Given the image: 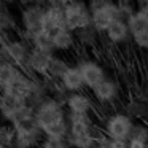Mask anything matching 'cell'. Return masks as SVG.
Instances as JSON below:
<instances>
[{
    "mask_svg": "<svg viewBox=\"0 0 148 148\" xmlns=\"http://www.w3.org/2000/svg\"><path fill=\"white\" fill-rule=\"evenodd\" d=\"M45 7L42 3L26 5L21 13V24H23V40L32 45L35 35L45 30Z\"/></svg>",
    "mask_w": 148,
    "mask_h": 148,
    "instance_id": "1",
    "label": "cell"
},
{
    "mask_svg": "<svg viewBox=\"0 0 148 148\" xmlns=\"http://www.w3.org/2000/svg\"><path fill=\"white\" fill-rule=\"evenodd\" d=\"M92 14V27L97 34L99 32H107L110 26L115 23L116 19H121L119 16V10L116 2H99V0H94L88 3Z\"/></svg>",
    "mask_w": 148,
    "mask_h": 148,
    "instance_id": "2",
    "label": "cell"
},
{
    "mask_svg": "<svg viewBox=\"0 0 148 148\" xmlns=\"http://www.w3.org/2000/svg\"><path fill=\"white\" fill-rule=\"evenodd\" d=\"M32 45L24 40H13V42H0V58L2 61L11 62L21 70H26L27 61L30 56Z\"/></svg>",
    "mask_w": 148,
    "mask_h": 148,
    "instance_id": "3",
    "label": "cell"
},
{
    "mask_svg": "<svg viewBox=\"0 0 148 148\" xmlns=\"http://www.w3.org/2000/svg\"><path fill=\"white\" fill-rule=\"evenodd\" d=\"M65 19L67 29L72 32L92 27V14L84 2H67L65 3Z\"/></svg>",
    "mask_w": 148,
    "mask_h": 148,
    "instance_id": "4",
    "label": "cell"
},
{
    "mask_svg": "<svg viewBox=\"0 0 148 148\" xmlns=\"http://www.w3.org/2000/svg\"><path fill=\"white\" fill-rule=\"evenodd\" d=\"M135 123L126 113H115L105 121V135L116 140H129Z\"/></svg>",
    "mask_w": 148,
    "mask_h": 148,
    "instance_id": "5",
    "label": "cell"
},
{
    "mask_svg": "<svg viewBox=\"0 0 148 148\" xmlns=\"http://www.w3.org/2000/svg\"><path fill=\"white\" fill-rule=\"evenodd\" d=\"M54 54H49V53H43L40 49L32 48L30 49V56L29 61H27V67H26V73L30 78H34V75H38V77H48L49 72V65H51Z\"/></svg>",
    "mask_w": 148,
    "mask_h": 148,
    "instance_id": "6",
    "label": "cell"
},
{
    "mask_svg": "<svg viewBox=\"0 0 148 148\" xmlns=\"http://www.w3.org/2000/svg\"><path fill=\"white\" fill-rule=\"evenodd\" d=\"M65 3L67 2H49L45 7V30L53 32V30L67 27Z\"/></svg>",
    "mask_w": 148,
    "mask_h": 148,
    "instance_id": "7",
    "label": "cell"
},
{
    "mask_svg": "<svg viewBox=\"0 0 148 148\" xmlns=\"http://www.w3.org/2000/svg\"><path fill=\"white\" fill-rule=\"evenodd\" d=\"M77 67L80 69L81 77H83L84 86L94 89L97 84H100L105 80V70L97 64L96 61H91V59H80L77 64Z\"/></svg>",
    "mask_w": 148,
    "mask_h": 148,
    "instance_id": "8",
    "label": "cell"
},
{
    "mask_svg": "<svg viewBox=\"0 0 148 148\" xmlns=\"http://www.w3.org/2000/svg\"><path fill=\"white\" fill-rule=\"evenodd\" d=\"M16 148H35L42 140H45V134L42 129L34 124H26V126H16Z\"/></svg>",
    "mask_w": 148,
    "mask_h": 148,
    "instance_id": "9",
    "label": "cell"
},
{
    "mask_svg": "<svg viewBox=\"0 0 148 148\" xmlns=\"http://www.w3.org/2000/svg\"><path fill=\"white\" fill-rule=\"evenodd\" d=\"M30 88H32V78H30L26 72L19 70L3 86L2 92L8 94V96H13V97L24 99L27 102V97H29V94H30Z\"/></svg>",
    "mask_w": 148,
    "mask_h": 148,
    "instance_id": "10",
    "label": "cell"
},
{
    "mask_svg": "<svg viewBox=\"0 0 148 148\" xmlns=\"http://www.w3.org/2000/svg\"><path fill=\"white\" fill-rule=\"evenodd\" d=\"M24 105H27V102L24 99L0 92V116H2L5 121H8L10 124H13L14 118H16V113L19 112V108H23Z\"/></svg>",
    "mask_w": 148,
    "mask_h": 148,
    "instance_id": "11",
    "label": "cell"
},
{
    "mask_svg": "<svg viewBox=\"0 0 148 148\" xmlns=\"http://www.w3.org/2000/svg\"><path fill=\"white\" fill-rule=\"evenodd\" d=\"M59 83L62 84L67 92L70 94H77V92H81L84 86V81H83V77H81V72L77 65H72V67L67 69V72L64 73V77L61 78Z\"/></svg>",
    "mask_w": 148,
    "mask_h": 148,
    "instance_id": "12",
    "label": "cell"
},
{
    "mask_svg": "<svg viewBox=\"0 0 148 148\" xmlns=\"http://www.w3.org/2000/svg\"><path fill=\"white\" fill-rule=\"evenodd\" d=\"M67 121L70 126V134H91V132H94V123L89 115L67 113Z\"/></svg>",
    "mask_w": 148,
    "mask_h": 148,
    "instance_id": "13",
    "label": "cell"
},
{
    "mask_svg": "<svg viewBox=\"0 0 148 148\" xmlns=\"http://www.w3.org/2000/svg\"><path fill=\"white\" fill-rule=\"evenodd\" d=\"M67 107L69 113H75V115H89L92 103H91L89 97L84 96L83 92H77V94H70L67 99Z\"/></svg>",
    "mask_w": 148,
    "mask_h": 148,
    "instance_id": "14",
    "label": "cell"
},
{
    "mask_svg": "<svg viewBox=\"0 0 148 148\" xmlns=\"http://www.w3.org/2000/svg\"><path fill=\"white\" fill-rule=\"evenodd\" d=\"M91 91H92L94 97H96L99 102L107 103V102H112V100L116 99V96H118V84L113 80H110V78H105L102 83L97 84V86Z\"/></svg>",
    "mask_w": 148,
    "mask_h": 148,
    "instance_id": "15",
    "label": "cell"
},
{
    "mask_svg": "<svg viewBox=\"0 0 148 148\" xmlns=\"http://www.w3.org/2000/svg\"><path fill=\"white\" fill-rule=\"evenodd\" d=\"M107 38L110 40L112 43L115 45H119V43H124L126 40L129 38L131 32H129V26H127V21L124 19H116L112 26L107 29L105 32Z\"/></svg>",
    "mask_w": 148,
    "mask_h": 148,
    "instance_id": "16",
    "label": "cell"
},
{
    "mask_svg": "<svg viewBox=\"0 0 148 148\" xmlns=\"http://www.w3.org/2000/svg\"><path fill=\"white\" fill-rule=\"evenodd\" d=\"M51 34V40H53V45H54V49H61V51H65V49H70L75 43V32L69 30L67 27L65 29H58V30H53Z\"/></svg>",
    "mask_w": 148,
    "mask_h": 148,
    "instance_id": "17",
    "label": "cell"
},
{
    "mask_svg": "<svg viewBox=\"0 0 148 148\" xmlns=\"http://www.w3.org/2000/svg\"><path fill=\"white\" fill-rule=\"evenodd\" d=\"M67 145L70 148H94L97 145V135L91 134H70L67 137Z\"/></svg>",
    "mask_w": 148,
    "mask_h": 148,
    "instance_id": "18",
    "label": "cell"
},
{
    "mask_svg": "<svg viewBox=\"0 0 148 148\" xmlns=\"http://www.w3.org/2000/svg\"><path fill=\"white\" fill-rule=\"evenodd\" d=\"M32 48L40 49V51H43V53H49V54H54L56 53L54 45H53V40H51V34H49L48 30H43V32H40L38 35L34 37Z\"/></svg>",
    "mask_w": 148,
    "mask_h": 148,
    "instance_id": "19",
    "label": "cell"
},
{
    "mask_svg": "<svg viewBox=\"0 0 148 148\" xmlns=\"http://www.w3.org/2000/svg\"><path fill=\"white\" fill-rule=\"evenodd\" d=\"M70 67V65L67 64V62L64 61V59L61 58H56L53 59L51 65H49V72H48V78L53 81H61V78L64 77V73L67 72V69Z\"/></svg>",
    "mask_w": 148,
    "mask_h": 148,
    "instance_id": "20",
    "label": "cell"
},
{
    "mask_svg": "<svg viewBox=\"0 0 148 148\" xmlns=\"http://www.w3.org/2000/svg\"><path fill=\"white\" fill-rule=\"evenodd\" d=\"M77 40L83 46H94L97 42V32L94 30V27H88V29L78 30L77 32Z\"/></svg>",
    "mask_w": 148,
    "mask_h": 148,
    "instance_id": "21",
    "label": "cell"
},
{
    "mask_svg": "<svg viewBox=\"0 0 148 148\" xmlns=\"http://www.w3.org/2000/svg\"><path fill=\"white\" fill-rule=\"evenodd\" d=\"M16 142V129L13 126H0V145L13 147Z\"/></svg>",
    "mask_w": 148,
    "mask_h": 148,
    "instance_id": "22",
    "label": "cell"
},
{
    "mask_svg": "<svg viewBox=\"0 0 148 148\" xmlns=\"http://www.w3.org/2000/svg\"><path fill=\"white\" fill-rule=\"evenodd\" d=\"M116 5H118V10H119V16L124 21H127L129 18L137 11V3H132V2L119 0V2H116Z\"/></svg>",
    "mask_w": 148,
    "mask_h": 148,
    "instance_id": "23",
    "label": "cell"
},
{
    "mask_svg": "<svg viewBox=\"0 0 148 148\" xmlns=\"http://www.w3.org/2000/svg\"><path fill=\"white\" fill-rule=\"evenodd\" d=\"M131 138H138V140H145L148 142V126L145 124H134V129H132Z\"/></svg>",
    "mask_w": 148,
    "mask_h": 148,
    "instance_id": "24",
    "label": "cell"
},
{
    "mask_svg": "<svg viewBox=\"0 0 148 148\" xmlns=\"http://www.w3.org/2000/svg\"><path fill=\"white\" fill-rule=\"evenodd\" d=\"M132 40H134V43L138 48L148 49V30H143V32H138L135 35H132Z\"/></svg>",
    "mask_w": 148,
    "mask_h": 148,
    "instance_id": "25",
    "label": "cell"
},
{
    "mask_svg": "<svg viewBox=\"0 0 148 148\" xmlns=\"http://www.w3.org/2000/svg\"><path fill=\"white\" fill-rule=\"evenodd\" d=\"M108 148H129L127 140H116V138H110Z\"/></svg>",
    "mask_w": 148,
    "mask_h": 148,
    "instance_id": "26",
    "label": "cell"
},
{
    "mask_svg": "<svg viewBox=\"0 0 148 148\" xmlns=\"http://www.w3.org/2000/svg\"><path fill=\"white\" fill-rule=\"evenodd\" d=\"M129 148H148V142L138 138H129Z\"/></svg>",
    "mask_w": 148,
    "mask_h": 148,
    "instance_id": "27",
    "label": "cell"
},
{
    "mask_svg": "<svg viewBox=\"0 0 148 148\" xmlns=\"http://www.w3.org/2000/svg\"><path fill=\"white\" fill-rule=\"evenodd\" d=\"M42 148H70V147H69V145H54V143H51V142H48V140H43Z\"/></svg>",
    "mask_w": 148,
    "mask_h": 148,
    "instance_id": "28",
    "label": "cell"
},
{
    "mask_svg": "<svg viewBox=\"0 0 148 148\" xmlns=\"http://www.w3.org/2000/svg\"><path fill=\"white\" fill-rule=\"evenodd\" d=\"M94 148H108V147H103V145H96Z\"/></svg>",
    "mask_w": 148,
    "mask_h": 148,
    "instance_id": "29",
    "label": "cell"
},
{
    "mask_svg": "<svg viewBox=\"0 0 148 148\" xmlns=\"http://www.w3.org/2000/svg\"><path fill=\"white\" fill-rule=\"evenodd\" d=\"M3 10V3H2V2H0V11Z\"/></svg>",
    "mask_w": 148,
    "mask_h": 148,
    "instance_id": "30",
    "label": "cell"
},
{
    "mask_svg": "<svg viewBox=\"0 0 148 148\" xmlns=\"http://www.w3.org/2000/svg\"><path fill=\"white\" fill-rule=\"evenodd\" d=\"M0 148H10V147H5V145H0Z\"/></svg>",
    "mask_w": 148,
    "mask_h": 148,
    "instance_id": "31",
    "label": "cell"
},
{
    "mask_svg": "<svg viewBox=\"0 0 148 148\" xmlns=\"http://www.w3.org/2000/svg\"><path fill=\"white\" fill-rule=\"evenodd\" d=\"M10 148H16V147H14V145H13V147H10Z\"/></svg>",
    "mask_w": 148,
    "mask_h": 148,
    "instance_id": "32",
    "label": "cell"
},
{
    "mask_svg": "<svg viewBox=\"0 0 148 148\" xmlns=\"http://www.w3.org/2000/svg\"><path fill=\"white\" fill-rule=\"evenodd\" d=\"M0 61H2V58H0Z\"/></svg>",
    "mask_w": 148,
    "mask_h": 148,
    "instance_id": "33",
    "label": "cell"
}]
</instances>
